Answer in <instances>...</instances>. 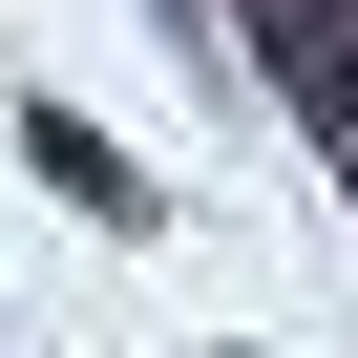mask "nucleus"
I'll list each match as a JSON object with an SVG mask.
<instances>
[{
    "label": "nucleus",
    "instance_id": "1",
    "mask_svg": "<svg viewBox=\"0 0 358 358\" xmlns=\"http://www.w3.org/2000/svg\"><path fill=\"white\" fill-rule=\"evenodd\" d=\"M22 148H43V169H64V190H85V211H106V232H127V211H148V169H127V148H106V127H64V106H43V127H22Z\"/></svg>",
    "mask_w": 358,
    "mask_h": 358
}]
</instances>
